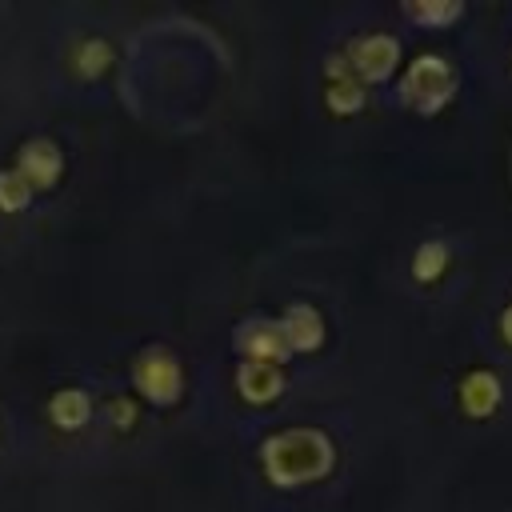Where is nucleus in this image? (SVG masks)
Returning a JSON list of instances; mask_svg holds the SVG:
<instances>
[{
  "instance_id": "obj_1",
  "label": "nucleus",
  "mask_w": 512,
  "mask_h": 512,
  "mask_svg": "<svg viewBox=\"0 0 512 512\" xmlns=\"http://www.w3.org/2000/svg\"><path fill=\"white\" fill-rule=\"evenodd\" d=\"M264 468L276 484H304L332 468V444L316 428H292L264 444Z\"/></svg>"
},
{
  "instance_id": "obj_2",
  "label": "nucleus",
  "mask_w": 512,
  "mask_h": 512,
  "mask_svg": "<svg viewBox=\"0 0 512 512\" xmlns=\"http://www.w3.org/2000/svg\"><path fill=\"white\" fill-rule=\"evenodd\" d=\"M452 84H456V76H452V68H448L440 56H420V60L408 64V72H404V96H408V104H416V108H424V112L440 108V104L448 100Z\"/></svg>"
},
{
  "instance_id": "obj_3",
  "label": "nucleus",
  "mask_w": 512,
  "mask_h": 512,
  "mask_svg": "<svg viewBox=\"0 0 512 512\" xmlns=\"http://www.w3.org/2000/svg\"><path fill=\"white\" fill-rule=\"evenodd\" d=\"M136 388L156 400V404H168L180 396V364L160 352V348H148L140 360H136Z\"/></svg>"
},
{
  "instance_id": "obj_4",
  "label": "nucleus",
  "mask_w": 512,
  "mask_h": 512,
  "mask_svg": "<svg viewBox=\"0 0 512 512\" xmlns=\"http://www.w3.org/2000/svg\"><path fill=\"white\" fill-rule=\"evenodd\" d=\"M396 52H400V48H396L392 36H364V40H356V44L348 48L356 72L368 76V80H384V76L392 72V64H396Z\"/></svg>"
},
{
  "instance_id": "obj_5",
  "label": "nucleus",
  "mask_w": 512,
  "mask_h": 512,
  "mask_svg": "<svg viewBox=\"0 0 512 512\" xmlns=\"http://www.w3.org/2000/svg\"><path fill=\"white\" fill-rule=\"evenodd\" d=\"M60 176V152L48 140H28L20 148V180L28 188H48Z\"/></svg>"
},
{
  "instance_id": "obj_6",
  "label": "nucleus",
  "mask_w": 512,
  "mask_h": 512,
  "mask_svg": "<svg viewBox=\"0 0 512 512\" xmlns=\"http://www.w3.org/2000/svg\"><path fill=\"white\" fill-rule=\"evenodd\" d=\"M236 344L252 356V364H268V360H284L288 356V340H284V328L280 324H248Z\"/></svg>"
},
{
  "instance_id": "obj_7",
  "label": "nucleus",
  "mask_w": 512,
  "mask_h": 512,
  "mask_svg": "<svg viewBox=\"0 0 512 512\" xmlns=\"http://www.w3.org/2000/svg\"><path fill=\"white\" fill-rule=\"evenodd\" d=\"M280 328H284V340H288V348H296V352H308V348H316V344H320V336H324V324H320L316 308H308V304H296V308H288V316L280 320Z\"/></svg>"
},
{
  "instance_id": "obj_8",
  "label": "nucleus",
  "mask_w": 512,
  "mask_h": 512,
  "mask_svg": "<svg viewBox=\"0 0 512 512\" xmlns=\"http://www.w3.org/2000/svg\"><path fill=\"white\" fill-rule=\"evenodd\" d=\"M460 404H464L468 416H488L500 404V380L492 372H472L460 384Z\"/></svg>"
},
{
  "instance_id": "obj_9",
  "label": "nucleus",
  "mask_w": 512,
  "mask_h": 512,
  "mask_svg": "<svg viewBox=\"0 0 512 512\" xmlns=\"http://www.w3.org/2000/svg\"><path fill=\"white\" fill-rule=\"evenodd\" d=\"M236 384H240V392L248 396V400H272L276 392H280V372L272 368V364H244L240 372H236Z\"/></svg>"
},
{
  "instance_id": "obj_10",
  "label": "nucleus",
  "mask_w": 512,
  "mask_h": 512,
  "mask_svg": "<svg viewBox=\"0 0 512 512\" xmlns=\"http://www.w3.org/2000/svg\"><path fill=\"white\" fill-rule=\"evenodd\" d=\"M52 420H56L60 428H76V424H84V420H88V396L76 392V388L56 392V396H52Z\"/></svg>"
},
{
  "instance_id": "obj_11",
  "label": "nucleus",
  "mask_w": 512,
  "mask_h": 512,
  "mask_svg": "<svg viewBox=\"0 0 512 512\" xmlns=\"http://www.w3.org/2000/svg\"><path fill=\"white\" fill-rule=\"evenodd\" d=\"M28 200H32V188L20 180V172H0V208L16 212V208H24Z\"/></svg>"
},
{
  "instance_id": "obj_12",
  "label": "nucleus",
  "mask_w": 512,
  "mask_h": 512,
  "mask_svg": "<svg viewBox=\"0 0 512 512\" xmlns=\"http://www.w3.org/2000/svg\"><path fill=\"white\" fill-rule=\"evenodd\" d=\"M444 260H448V248H444V244H424V248L416 252V264H412L416 280H432V276L444 268Z\"/></svg>"
},
{
  "instance_id": "obj_13",
  "label": "nucleus",
  "mask_w": 512,
  "mask_h": 512,
  "mask_svg": "<svg viewBox=\"0 0 512 512\" xmlns=\"http://www.w3.org/2000/svg\"><path fill=\"white\" fill-rule=\"evenodd\" d=\"M332 76L340 80V84L332 88V108H336V112H352V108H360V84L344 80V68H332Z\"/></svg>"
},
{
  "instance_id": "obj_14",
  "label": "nucleus",
  "mask_w": 512,
  "mask_h": 512,
  "mask_svg": "<svg viewBox=\"0 0 512 512\" xmlns=\"http://www.w3.org/2000/svg\"><path fill=\"white\" fill-rule=\"evenodd\" d=\"M408 12H412L416 20H452L460 8H456V4H444V8H420V4H412Z\"/></svg>"
},
{
  "instance_id": "obj_15",
  "label": "nucleus",
  "mask_w": 512,
  "mask_h": 512,
  "mask_svg": "<svg viewBox=\"0 0 512 512\" xmlns=\"http://www.w3.org/2000/svg\"><path fill=\"white\" fill-rule=\"evenodd\" d=\"M500 328H504V336H508V340H512V308H508V312H504V320H500Z\"/></svg>"
}]
</instances>
